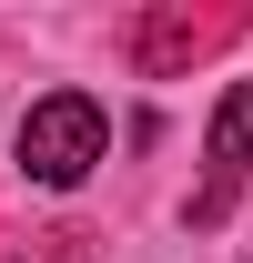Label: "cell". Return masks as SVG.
<instances>
[{
  "mask_svg": "<svg viewBox=\"0 0 253 263\" xmlns=\"http://www.w3.org/2000/svg\"><path fill=\"white\" fill-rule=\"evenodd\" d=\"M101 142H112L101 101L92 91H51V101H31V122H21V172L51 182V193H71V182L101 162Z\"/></svg>",
  "mask_w": 253,
  "mask_h": 263,
  "instance_id": "obj_1",
  "label": "cell"
},
{
  "mask_svg": "<svg viewBox=\"0 0 253 263\" xmlns=\"http://www.w3.org/2000/svg\"><path fill=\"white\" fill-rule=\"evenodd\" d=\"M253 172V81H233L213 111V193L192 202V223H223V202H233V182Z\"/></svg>",
  "mask_w": 253,
  "mask_h": 263,
  "instance_id": "obj_2",
  "label": "cell"
}]
</instances>
